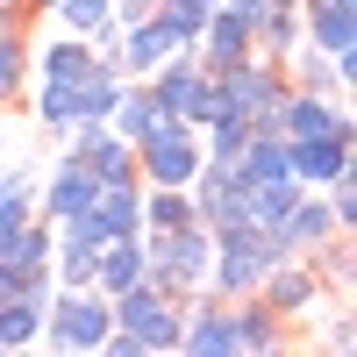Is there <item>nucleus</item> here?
I'll return each instance as SVG.
<instances>
[{
    "label": "nucleus",
    "instance_id": "1",
    "mask_svg": "<svg viewBox=\"0 0 357 357\" xmlns=\"http://www.w3.org/2000/svg\"><path fill=\"white\" fill-rule=\"evenodd\" d=\"M107 314H114V329L100 343L107 357H165V350H178V314H186V301H172L151 279H136L122 293H107Z\"/></svg>",
    "mask_w": 357,
    "mask_h": 357
},
{
    "label": "nucleus",
    "instance_id": "2",
    "mask_svg": "<svg viewBox=\"0 0 357 357\" xmlns=\"http://www.w3.org/2000/svg\"><path fill=\"white\" fill-rule=\"evenodd\" d=\"M143 257H151V279L158 293H172V301H193V293H207V264H215V229L207 222H178V229H158L143 236Z\"/></svg>",
    "mask_w": 357,
    "mask_h": 357
},
{
    "label": "nucleus",
    "instance_id": "3",
    "mask_svg": "<svg viewBox=\"0 0 357 357\" xmlns=\"http://www.w3.org/2000/svg\"><path fill=\"white\" fill-rule=\"evenodd\" d=\"M286 250L279 236L264 222H236V229H215V264H207V293H222V301H243V293L264 286V272H272Z\"/></svg>",
    "mask_w": 357,
    "mask_h": 357
},
{
    "label": "nucleus",
    "instance_id": "4",
    "mask_svg": "<svg viewBox=\"0 0 357 357\" xmlns=\"http://www.w3.org/2000/svg\"><path fill=\"white\" fill-rule=\"evenodd\" d=\"M286 65H272V57H236V65L215 72V114H236V122L250 129H279V100H286Z\"/></svg>",
    "mask_w": 357,
    "mask_h": 357
},
{
    "label": "nucleus",
    "instance_id": "5",
    "mask_svg": "<svg viewBox=\"0 0 357 357\" xmlns=\"http://www.w3.org/2000/svg\"><path fill=\"white\" fill-rule=\"evenodd\" d=\"M107 329H114V314H107V293H100V286H57L50 307H43V336H36V343L79 357V350H100Z\"/></svg>",
    "mask_w": 357,
    "mask_h": 357
},
{
    "label": "nucleus",
    "instance_id": "6",
    "mask_svg": "<svg viewBox=\"0 0 357 357\" xmlns=\"http://www.w3.org/2000/svg\"><path fill=\"white\" fill-rule=\"evenodd\" d=\"M257 301L272 307L279 321H293V329H314V314H321V307H336V301H350V293H336L329 279H321V272H314V257H279L272 272H264Z\"/></svg>",
    "mask_w": 357,
    "mask_h": 357
},
{
    "label": "nucleus",
    "instance_id": "7",
    "mask_svg": "<svg viewBox=\"0 0 357 357\" xmlns=\"http://www.w3.org/2000/svg\"><path fill=\"white\" fill-rule=\"evenodd\" d=\"M200 158H207L200 129L178 122V114H165V122L136 143V178H143V186H186V178L200 172Z\"/></svg>",
    "mask_w": 357,
    "mask_h": 357
},
{
    "label": "nucleus",
    "instance_id": "8",
    "mask_svg": "<svg viewBox=\"0 0 357 357\" xmlns=\"http://www.w3.org/2000/svg\"><path fill=\"white\" fill-rule=\"evenodd\" d=\"M143 86H151V100H158L165 114H178V122H193V129L215 114V72H207L193 50H172Z\"/></svg>",
    "mask_w": 357,
    "mask_h": 357
},
{
    "label": "nucleus",
    "instance_id": "9",
    "mask_svg": "<svg viewBox=\"0 0 357 357\" xmlns=\"http://www.w3.org/2000/svg\"><path fill=\"white\" fill-rule=\"evenodd\" d=\"M65 151L100 178V186H136V143H122L107 122H72L65 129Z\"/></svg>",
    "mask_w": 357,
    "mask_h": 357
},
{
    "label": "nucleus",
    "instance_id": "10",
    "mask_svg": "<svg viewBox=\"0 0 357 357\" xmlns=\"http://www.w3.org/2000/svg\"><path fill=\"white\" fill-rule=\"evenodd\" d=\"M357 165V129H321V136H286V172L301 186H329L336 172Z\"/></svg>",
    "mask_w": 357,
    "mask_h": 357
},
{
    "label": "nucleus",
    "instance_id": "11",
    "mask_svg": "<svg viewBox=\"0 0 357 357\" xmlns=\"http://www.w3.org/2000/svg\"><path fill=\"white\" fill-rule=\"evenodd\" d=\"M178 350L186 357H236V314L222 293H193L178 314Z\"/></svg>",
    "mask_w": 357,
    "mask_h": 357
},
{
    "label": "nucleus",
    "instance_id": "12",
    "mask_svg": "<svg viewBox=\"0 0 357 357\" xmlns=\"http://www.w3.org/2000/svg\"><path fill=\"white\" fill-rule=\"evenodd\" d=\"M93 193H100V178L65 151V158L36 178V215H43V222H72V215H86V207H93Z\"/></svg>",
    "mask_w": 357,
    "mask_h": 357
},
{
    "label": "nucleus",
    "instance_id": "13",
    "mask_svg": "<svg viewBox=\"0 0 357 357\" xmlns=\"http://www.w3.org/2000/svg\"><path fill=\"white\" fill-rule=\"evenodd\" d=\"M272 236H279L286 257H314V250L329 243V236H343V229H336V215H329V200H321V186H301V200L272 222Z\"/></svg>",
    "mask_w": 357,
    "mask_h": 357
},
{
    "label": "nucleus",
    "instance_id": "14",
    "mask_svg": "<svg viewBox=\"0 0 357 357\" xmlns=\"http://www.w3.org/2000/svg\"><path fill=\"white\" fill-rule=\"evenodd\" d=\"M186 193H193V222H207V229L250 222V215H243V193H236V178H229V165H215V158H200V172L186 178Z\"/></svg>",
    "mask_w": 357,
    "mask_h": 357
},
{
    "label": "nucleus",
    "instance_id": "15",
    "mask_svg": "<svg viewBox=\"0 0 357 357\" xmlns=\"http://www.w3.org/2000/svg\"><path fill=\"white\" fill-rule=\"evenodd\" d=\"M229 314H236V357H272V350H293V343H301V329H293V321H279L272 307L257 301V293L229 301Z\"/></svg>",
    "mask_w": 357,
    "mask_h": 357
},
{
    "label": "nucleus",
    "instance_id": "16",
    "mask_svg": "<svg viewBox=\"0 0 357 357\" xmlns=\"http://www.w3.org/2000/svg\"><path fill=\"white\" fill-rule=\"evenodd\" d=\"M250 50H257V29L236 15V8H222V0H215V15H207L200 36H193V57H200L207 72H222V65H236V57H250Z\"/></svg>",
    "mask_w": 357,
    "mask_h": 357
},
{
    "label": "nucleus",
    "instance_id": "17",
    "mask_svg": "<svg viewBox=\"0 0 357 357\" xmlns=\"http://www.w3.org/2000/svg\"><path fill=\"white\" fill-rule=\"evenodd\" d=\"M301 43L329 57L357 50V0H301Z\"/></svg>",
    "mask_w": 357,
    "mask_h": 357
},
{
    "label": "nucleus",
    "instance_id": "18",
    "mask_svg": "<svg viewBox=\"0 0 357 357\" xmlns=\"http://www.w3.org/2000/svg\"><path fill=\"white\" fill-rule=\"evenodd\" d=\"M321 129H350V107H343L336 93L286 86V100H279V136H321Z\"/></svg>",
    "mask_w": 357,
    "mask_h": 357
},
{
    "label": "nucleus",
    "instance_id": "19",
    "mask_svg": "<svg viewBox=\"0 0 357 357\" xmlns=\"http://www.w3.org/2000/svg\"><path fill=\"white\" fill-rule=\"evenodd\" d=\"M172 50H178V43L165 36V22H158V8L143 15V22H129V29H122V43H114V57H122V72H129V79H151V72L165 65Z\"/></svg>",
    "mask_w": 357,
    "mask_h": 357
},
{
    "label": "nucleus",
    "instance_id": "20",
    "mask_svg": "<svg viewBox=\"0 0 357 357\" xmlns=\"http://www.w3.org/2000/svg\"><path fill=\"white\" fill-rule=\"evenodd\" d=\"M86 65H93V43L72 36V29H57V36L29 43V79H79Z\"/></svg>",
    "mask_w": 357,
    "mask_h": 357
},
{
    "label": "nucleus",
    "instance_id": "21",
    "mask_svg": "<svg viewBox=\"0 0 357 357\" xmlns=\"http://www.w3.org/2000/svg\"><path fill=\"white\" fill-rule=\"evenodd\" d=\"M50 250H57V222H43V215L0 229V264H15V272H36V264H50Z\"/></svg>",
    "mask_w": 357,
    "mask_h": 357
},
{
    "label": "nucleus",
    "instance_id": "22",
    "mask_svg": "<svg viewBox=\"0 0 357 357\" xmlns=\"http://www.w3.org/2000/svg\"><path fill=\"white\" fill-rule=\"evenodd\" d=\"M158 122H165V107L151 100V86H143V79H129L122 93H114V107H107V129L122 136V143H143Z\"/></svg>",
    "mask_w": 357,
    "mask_h": 357
},
{
    "label": "nucleus",
    "instance_id": "23",
    "mask_svg": "<svg viewBox=\"0 0 357 357\" xmlns=\"http://www.w3.org/2000/svg\"><path fill=\"white\" fill-rule=\"evenodd\" d=\"M29 107H36L43 136H65L79 122V79H29Z\"/></svg>",
    "mask_w": 357,
    "mask_h": 357
},
{
    "label": "nucleus",
    "instance_id": "24",
    "mask_svg": "<svg viewBox=\"0 0 357 357\" xmlns=\"http://www.w3.org/2000/svg\"><path fill=\"white\" fill-rule=\"evenodd\" d=\"M136 207H143V178H136V186H100V193H93V207H86V215L100 222V236H143Z\"/></svg>",
    "mask_w": 357,
    "mask_h": 357
},
{
    "label": "nucleus",
    "instance_id": "25",
    "mask_svg": "<svg viewBox=\"0 0 357 357\" xmlns=\"http://www.w3.org/2000/svg\"><path fill=\"white\" fill-rule=\"evenodd\" d=\"M136 222H143V236L193 222V193H186V186H143V207H136Z\"/></svg>",
    "mask_w": 357,
    "mask_h": 357
},
{
    "label": "nucleus",
    "instance_id": "26",
    "mask_svg": "<svg viewBox=\"0 0 357 357\" xmlns=\"http://www.w3.org/2000/svg\"><path fill=\"white\" fill-rule=\"evenodd\" d=\"M36 215V165H0V229H15Z\"/></svg>",
    "mask_w": 357,
    "mask_h": 357
},
{
    "label": "nucleus",
    "instance_id": "27",
    "mask_svg": "<svg viewBox=\"0 0 357 357\" xmlns=\"http://www.w3.org/2000/svg\"><path fill=\"white\" fill-rule=\"evenodd\" d=\"M29 93V29H0V107H22Z\"/></svg>",
    "mask_w": 357,
    "mask_h": 357
},
{
    "label": "nucleus",
    "instance_id": "28",
    "mask_svg": "<svg viewBox=\"0 0 357 357\" xmlns=\"http://www.w3.org/2000/svg\"><path fill=\"white\" fill-rule=\"evenodd\" d=\"M236 193H243V215H250V222H264V229H272L286 207L301 200V178H257V186H236Z\"/></svg>",
    "mask_w": 357,
    "mask_h": 357
},
{
    "label": "nucleus",
    "instance_id": "29",
    "mask_svg": "<svg viewBox=\"0 0 357 357\" xmlns=\"http://www.w3.org/2000/svg\"><path fill=\"white\" fill-rule=\"evenodd\" d=\"M50 22L93 43V36H107V29H114V0H57V8H50Z\"/></svg>",
    "mask_w": 357,
    "mask_h": 357
},
{
    "label": "nucleus",
    "instance_id": "30",
    "mask_svg": "<svg viewBox=\"0 0 357 357\" xmlns=\"http://www.w3.org/2000/svg\"><path fill=\"white\" fill-rule=\"evenodd\" d=\"M301 50V8H279L257 22V57H272V65H286V57Z\"/></svg>",
    "mask_w": 357,
    "mask_h": 357
},
{
    "label": "nucleus",
    "instance_id": "31",
    "mask_svg": "<svg viewBox=\"0 0 357 357\" xmlns=\"http://www.w3.org/2000/svg\"><path fill=\"white\" fill-rule=\"evenodd\" d=\"M50 279L57 286H93V257H65V250H57L50 257Z\"/></svg>",
    "mask_w": 357,
    "mask_h": 357
},
{
    "label": "nucleus",
    "instance_id": "32",
    "mask_svg": "<svg viewBox=\"0 0 357 357\" xmlns=\"http://www.w3.org/2000/svg\"><path fill=\"white\" fill-rule=\"evenodd\" d=\"M222 8H236V15H243V22L257 29L264 15H279V8H301V0H222Z\"/></svg>",
    "mask_w": 357,
    "mask_h": 357
},
{
    "label": "nucleus",
    "instance_id": "33",
    "mask_svg": "<svg viewBox=\"0 0 357 357\" xmlns=\"http://www.w3.org/2000/svg\"><path fill=\"white\" fill-rule=\"evenodd\" d=\"M158 8H186V15H200V22H207V15H215V0H158Z\"/></svg>",
    "mask_w": 357,
    "mask_h": 357
},
{
    "label": "nucleus",
    "instance_id": "34",
    "mask_svg": "<svg viewBox=\"0 0 357 357\" xmlns=\"http://www.w3.org/2000/svg\"><path fill=\"white\" fill-rule=\"evenodd\" d=\"M50 8H57V0H29V22H50Z\"/></svg>",
    "mask_w": 357,
    "mask_h": 357
},
{
    "label": "nucleus",
    "instance_id": "35",
    "mask_svg": "<svg viewBox=\"0 0 357 357\" xmlns=\"http://www.w3.org/2000/svg\"><path fill=\"white\" fill-rule=\"evenodd\" d=\"M0 8H29V0H0Z\"/></svg>",
    "mask_w": 357,
    "mask_h": 357
}]
</instances>
